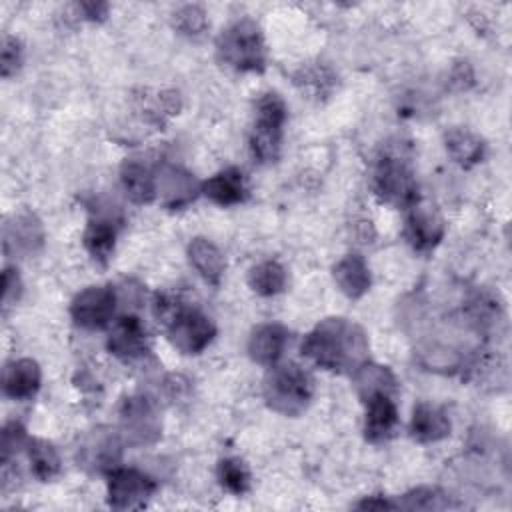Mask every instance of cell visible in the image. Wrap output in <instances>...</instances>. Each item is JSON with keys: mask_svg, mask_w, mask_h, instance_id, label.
Returning a JSON list of instances; mask_svg holds the SVG:
<instances>
[{"mask_svg": "<svg viewBox=\"0 0 512 512\" xmlns=\"http://www.w3.org/2000/svg\"><path fill=\"white\" fill-rule=\"evenodd\" d=\"M302 354L334 372H354L368 356L364 330L346 318H326L302 340Z\"/></svg>", "mask_w": 512, "mask_h": 512, "instance_id": "cell-1", "label": "cell"}, {"mask_svg": "<svg viewBox=\"0 0 512 512\" xmlns=\"http://www.w3.org/2000/svg\"><path fill=\"white\" fill-rule=\"evenodd\" d=\"M216 56L236 72L264 70L266 50L258 24L244 18L224 28L216 40Z\"/></svg>", "mask_w": 512, "mask_h": 512, "instance_id": "cell-2", "label": "cell"}, {"mask_svg": "<svg viewBox=\"0 0 512 512\" xmlns=\"http://www.w3.org/2000/svg\"><path fill=\"white\" fill-rule=\"evenodd\" d=\"M266 404L284 416H298L306 410L312 398V380L298 364L272 366L264 378Z\"/></svg>", "mask_w": 512, "mask_h": 512, "instance_id": "cell-3", "label": "cell"}, {"mask_svg": "<svg viewBox=\"0 0 512 512\" xmlns=\"http://www.w3.org/2000/svg\"><path fill=\"white\" fill-rule=\"evenodd\" d=\"M286 122V104L276 92L260 96L256 102V120L250 132V152L260 164L276 162L282 146Z\"/></svg>", "mask_w": 512, "mask_h": 512, "instance_id": "cell-4", "label": "cell"}, {"mask_svg": "<svg viewBox=\"0 0 512 512\" xmlns=\"http://www.w3.org/2000/svg\"><path fill=\"white\" fill-rule=\"evenodd\" d=\"M416 180L410 168L396 156H384L374 170V194L388 204L410 208L418 202Z\"/></svg>", "mask_w": 512, "mask_h": 512, "instance_id": "cell-5", "label": "cell"}, {"mask_svg": "<svg viewBox=\"0 0 512 512\" xmlns=\"http://www.w3.org/2000/svg\"><path fill=\"white\" fill-rule=\"evenodd\" d=\"M170 344L182 354H200L216 336V328L208 316L196 308L184 306L166 326Z\"/></svg>", "mask_w": 512, "mask_h": 512, "instance_id": "cell-6", "label": "cell"}, {"mask_svg": "<svg viewBox=\"0 0 512 512\" xmlns=\"http://www.w3.org/2000/svg\"><path fill=\"white\" fill-rule=\"evenodd\" d=\"M156 492V482L136 468H114L108 472V504L116 510L142 508Z\"/></svg>", "mask_w": 512, "mask_h": 512, "instance_id": "cell-7", "label": "cell"}, {"mask_svg": "<svg viewBox=\"0 0 512 512\" xmlns=\"http://www.w3.org/2000/svg\"><path fill=\"white\" fill-rule=\"evenodd\" d=\"M114 308L116 292L112 286H90L76 294L70 304V316L86 330H102L110 324Z\"/></svg>", "mask_w": 512, "mask_h": 512, "instance_id": "cell-8", "label": "cell"}, {"mask_svg": "<svg viewBox=\"0 0 512 512\" xmlns=\"http://www.w3.org/2000/svg\"><path fill=\"white\" fill-rule=\"evenodd\" d=\"M122 434L128 444H152L160 438V422L154 404L146 396H130L120 406Z\"/></svg>", "mask_w": 512, "mask_h": 512, "instance_id": "cell-9", "label": "cell"}, {"mask_svg": "<svg viewBox=\"0 0 512 512\" xmlns=\"http://www.w3.org/2000/svg\"><path fill=\"white\" fill-rule=\"evenodd\" d=\"M154 176L156 196H160V202L170 210L184 208L198 196V192H202V184L194 178V174L180 166L162 164Z\"/></svg>", "mask_w": 512, "mask_h": 512, "instance_id": "cell-10", "label": "cell"}, {"mask_svg": "<svg viewBox=\"0 0 512 512\" xmlns=\"http://www.w3.org/2000/svg\"><path fill=\"white\" fill-rule=\"evenodd\" d=\"M408 244L418 252L432 250L444 236V220L442 216L426 204L414 202L408 208L406 228H404Z\"/></svg>", "mask_w": 512, "mask_h": 512, "instance_id": "cell-11", "label": "cell"}, {"mask_svg": "<svg viewBox=\"0 0 512 512\" xmlns=\"http://www.w3.org/2000/svg\"><path fill=\"white\" fill-rule=\"evenodd\" d=\"M106 346L110 354H114L116 358L124 362H132L142 358L148 352V334L142 322L136 316L128 314L116 320L106 340Z\"/></svg>", "mask_w": 512, "mask_h": 512, "instance_id": "cell-12", "label": "cell"}, {"mask_svg": "<svg viewBox=\"0 0 512 512\" xmlns=\"http://www.w3.org/2000/svg\"><path fill=\"white\" fill-rule=\"evenodd\" d=\"M122 456L120 438L112 432H94L80 448L78 462L96 472H112Z\"/></svg>", "mask_w": 512, "mask_h": 512, "instance_id": "cell-13", "label": "cell"}, {"mask_svg": "<svg viewBox=\"0 0 512 512\" xmlns=\"http://www.w3.org/2000/svg\"><path fill=\"white\" fill-rule=\"evenodd\" d=\"M44 242L40 220L30 214H18L4 226V250L8 254H34Z\"/></svg>", "mask_w": 512, "mask_h": 512, "instance_id": "cell-14", "label": "cell"}, {"mask_svg": "<svg viewBox=\"0 0 512 512\" xmlns=\"http://www.w3.org/2000/svg\"><path fill=\"white\" fill-rule=\"evenodd\" d=\"M40 378V366L34 360H12L4 366L2 390L12 400H28L38 392Z\"/></svg>", "mask_w": 512, "mask_h": 512, "instance_id": "cell-15", "label": "cell"}, {"mask_svg": "<svg viewBox=\"0 0 512 512\" xmlns=\"http://www.w3.org/2000/svg\"><path fill=\"white\" fill-rule=\"evenodd\" d=\"M288 342V330L280 324H260L248 338V354L256 364L274 366Z\"/></svg>", "mask_w": 512, "mask_h": 512, "instance_id": "cell-16", "label": "cell"}, {"mask_svg": "<svg viewBox=\"0 0 512 512\" xmlns=\"http://www.w3.org/2000/svg\"><path fill=\"white\" fill-rule=\"evenodd\" d=\"M354 388L362 402H368L374 396H396L398 394V382L390 368L374 364V362H362L354 372Z\"/></svg>", "mask_w": 512, "mask_h": 512, "instance_id": "cell-17", "label": "cell"}, {"mask_svg": "<svg viewBox=\"0 0 512 512\" xmlns=\"http://www.w3.org/2000/svg\"><path fill=\"white\" fill-rule=\"evenodd\" d=\"M202 194L218 206H234L246 200L244 174L238 168H224L202 182Z\"/></svg>", "mask_w": 512, "mask_h": 512, "instance_id": "cell-18", "label": "cell"}, {"mask_svg": "<svg viewBox=\"0 0 512 512\" xmlns=\"http://www.w3.org/2000/svg\"><path fill=\"white\" fill-rule=\"evenodd\" d=\"M366 404L364 436L368 442H382L392 436L398 424V408L392 396H374Z\"/></svg>", "mask_w": 512, "mask_h": 512, "instance_id": "cell-19", "label": "cell"}, {"mask_svg": "<svg viewBox=\"0 0 512 512\" xmlns=\"http://www.w3.org/2000/svg\"><path fill=\"white\" fill-rule=\"evenodd\" d=\"M450 434L446 412L428 402H418L412 410L410 436L418 442H438Z\"/></svg>", "mask_w": 512, "mask_h": 512, "instance_id": "cell-20", "label": "cell"}, {"mask_svg": "<svg viewBox=\"0 0 512 512\" xmlns=\"http://www.w3.org/2000/svg\"><path fill=\"white\" fill-rule=\"evenodd\" d=\"M120 182H122L126 196L134 204H148L156 198L154 172L146 164H142L134 158L124 160V164L120 166Z\"/></svg>", "mask_w": 512, "mask_h": 512, "instance_id": "cell-21", "label": "cell"}, {"mask_svg": "<svg viewBox=\"0 0 512 512\" xmlns=\"http://www.w3.org/2000/svg\"><path fill=\"white\" fill-rule=\"evenodd\" d=\"M334 280L348 298H360L370 288V270L362 256L348 254L334 266Z\"/></svg>", "mask_w": 512, "mask_h": 512, "instance_id": "cell-22", "label": "cell"}, {"mask_svg": "<svg viewBox=\"0 0 512 512\" xmlns=\"http://www.w3.org/2000/svg\"><path fill=\"white\" fill-rule=\"evenodd\" d=\"M188 260L208 284H220L226 262L216 244H212L208 238H194L188 244Z\"/></svg>", "mask_w": 512, "mask_h": 512, "instance_id": "cell-23", "label": "cell"}, {"mask_svg": "<svg viewBox=\"0 0 512 512\" xmlns=\"http://www.w3.org/2000/svg\"><path fill=\"white\" fill-rule=\"evenodd\" d=\"M82 242H84L86 252L92 256V260L106 266L114 252V244H116L114 222L104 220V218L90 220L84 230Z\"/></svg>", "mask_w": 512, "mask_h": 512, "instance_id": "cell-24", "label": "cell"}, {"mask_svg": "<svg viewBox=\"0 0 512 512\" xmlns=\"http://www.w3.org/2000/svg\"><path fill=\"white\" fill-rule=\"evenodd\" d=\"M446 150L464 168L478 164L484 158V142L466 128H452L446 132Z\"/></svg>", "mask_w": 512, "mask_h": 512, "instance_id": "cell-25", "label": "cell"}, {"mask_svg": "<svg viewBox=\"0 0 512 512\" xmlns=\"http://www.w3.org/2000/svg\"><path fill=\"white\" fill-rule=\"evenodd\" d=\"M294 84L302 92L306 90L310 96L320 98V96L330 94V90L336 84V76L322 62H314V64H306V66L298 68V72L294 74Z\"/></svg>", "mask_w": 512, "mask_h": 512, "instance_id": "cell-26", "label": "cell"}, {"mask_svg": "<svg viewBox=\"0 0 512 512\" xmlns=\"http://www.w3.org/2000/svg\"><path fill=\"white\" fill-rule=\"evenodd\" d=\"M248 284L260 296H276L286 286V272L276 260H266L250 270Z\"/></svg>", "mask_w": 512, "mask_h": 512, "instance_id": "cell-27", "label": "cell"}, {"mask_svg": "<svg viewBox=\"0 0 512 512\" xmlns=\"http://www.w3.org/2000/svg\"><path fill=\"white\" fill-rule=\"evenodd\" d=\"M28 458L32 464V474L42 482L52 480L60 472V456L56 448L42 438L28 440Z\"/></svg>", "mask_w": 512, "mask_h": 512, "instance_id": "cell-28", "label": "cell"}, {"mask_svg": "<svg viewBox=\"0 0 512 512\" xmlns=\"http://www.w3.org/2000/svg\"><path fill=\"white\" fill-rule=\"evenodd\" d=\"M216 476L222 488L232 494H244L250 488V472L240 458H222L216 466Z\"/></svg>", "mask_w": 512, "mask_h": 512, "instance_id": "cell-29", "label": "cell"}, {"mask_svg": "<svg viewBox=\"0 0 512 512\" xmlns=\"http://www.w3.org/2000/svg\"><path fill=\"white\" fill-rule=\"evenodd\" d=\"M140 110L144 112V116L154 122V124H162L168 116L178 114L180 110V94L174 90H162L156 92L152 98H142V106Z\"/></svg>", "mask_w": 512, "mask_h": 512, "instance_id": "cell-30", "label": "cell"}, {"mask_svg": "<svg viewBox=\"0 0 512 512\" xmlns=\"http://www.w3.org/2000/svg\"><path fill=\"white\" fill-rule=\"evenodd\" d=\"M398 506L408 508V510H440L450 504H448V498L442 492H438L436 488L422 486V488L406 492L402 502H398Z\"/></svg>", "mask_w": 512, "mask_h": 512, "instance_id": "cell-31", "label": "cell"}, {"mask_svg": "<svg viewBox=\"0 0 512 512\" xmlns=\"http://www.w3.org/2000/svg\"><path fill=\"white\" fill-rule=\"evenodd\" d=\"M172 22H174V28L184 36H200L208 28L206 12L196 4H188L176 10Z\"/></svg>", "mask_w": 512, "mask_h": 512, "instance_id": "cell-32", "label": "cell"}, {"mask_svg": "<svg viewBox=\"0 0 512 512\" xmlns=\"http://www.w3.org/2000/svg\"><path fill=\"white\" fill-rule=\"evenodd\" d=\"M22 66V44L18 38L4 34L2 46H0V70L2 78L14 76Z\"/></svg>", "mask_w": 512, "mask_h": 512, "instance_id": "cell-33", "label": "cell"}, {"mask_svg": "<svg viewBox=\"0 0 512 512\" xmlns=\"http://www.w3.org/2000/svg\"><path fill=\"white\" fill-rule=\"evenodd\" d=\"M28 446V436L26 430L20 422L12 420L2 428V464H8V460L22 448Z\"/></svg>", "mask_w": 512, "mask_h": 512, "instance_id": "cell-34", "label": "cell"}, {"mask_svg": "<svg viewBox=\"0 0 512 512\" xmlns=\"http://www.w3.org/2000/svg\"><path fill=\"white\" fill-rule=\"evenodd\" d=\"M22 294V280L18 276V270L8 266L4 268V276H2V308L4 314L10 310V306H14L18 302Z\"/></svg>", "mask_w": 512, "mask_h": 512, "instance_id": "cell-35", "label": "cell"}, {"mask_svg": "<svg viewBox=\"0 0 512 512\" xmlns=\"http://www.w3.org/2000/svg\"><path fill=\"white\" fill-rule=\"evenodd\" d=\"M78 8H80V12L84 14L86 20L100 22L108 16V4L106 2H82Z\"/></svg>", "mask_w": 512, "mask_h": 512, "instance_id": "cell-36", "label": "cell"}, {"mask_svg": "<svg viewBox=\"0 0 512 512\" xmlns=\"http://www.w3.org/2000/svg\"><path fill=\"white\" fill-rule=\"evenodd\" d=\"M356 508H362V510H392V508H398V504L386 500L384 496H370V498H364L356 504Z\"/></svg>", "mask_w": 512, "mask_h": 512, "instance_id": "cell-37", "label": "cell"}]
</instances>
